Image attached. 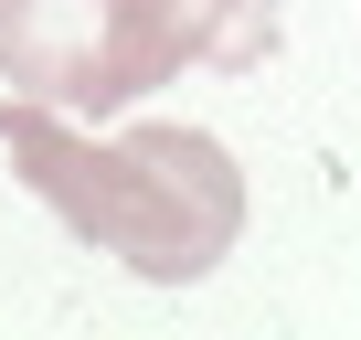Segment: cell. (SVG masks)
<instances>
[{
    "label": "cell",
    "instance_id": "1",
    "mask_svg": "<svg viewBox=\"0 0 361 340\" xmlns=\"http://www.w3.org/2000/svg\"><path fill=\"white\" fill-rule=\"evenodd\" d=\"M0 149L11 170L117 266H138L149 287H192L224 266V245L245 234V170L224 159V138L202 128H128V138H85L64 128V107L43 96H0Z\"/></svg>",
    "mask_w": 361,
    "mask_h": 340
},
{
    "label": "cell",
    "instance_id": "2",
    "mask_svg": "<svg viewBox=\"0 0 361 340\" xmlns=\"http://www.w3.org/2000/svg\"><path fill=\"white\" fill-rule=\"evenodd\" d=\"M0 75L64 117H117L180 75L170 0H0Z\"/></svg>",
    "mask_w": 361,
    "mask_h": 340
},
{
    "label": "cell",
    "instance_id": "3",
    "mask_svg": "<svg viewBox=\"0 0 361 340\" xmlns=\"http://www.w3.org/2000/svg\"><path fill=\"white\" fill-rule=\"evenodd\" d=\"M170 32H180V64L255 75L276 54V0H170Z\"/></svg>",
    "mask_w": 361,
    "mask_h": 340
}]
</instances>
